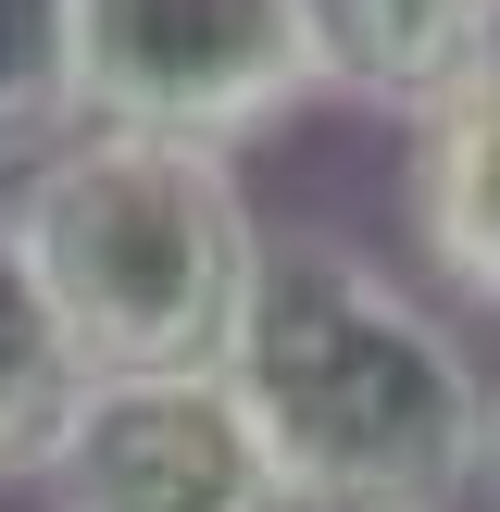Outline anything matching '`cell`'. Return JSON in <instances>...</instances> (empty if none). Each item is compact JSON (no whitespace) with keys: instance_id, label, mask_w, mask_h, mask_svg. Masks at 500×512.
Masks as SVG:
<instances>
[{"instance_id":"obj_1","label":"cell","mask_w":500,"mask_h":512,"mask_svg":"<svg viewBox=\"0 0 500 512\" xmlns=\"http://www.w3.org/2000/svg\"><path fill=\"white\" fill-rule=\"evenodd\" d=\"M225 400L263 438L288 512H463L488 375L463 325L350 238H275L238 338Z\"/></svg>"},{"instance_id":"obj_2","label":"cell","mask_w":500,"mask_h":512,"mask_svg":"<svg viewBox=\"0 0 500 512\" xmlns=\"http://www.w3.org/2000/svg\"><path fill=\"white\" fill-rule=\"evenodd\" d=\"M0 213L75 375H213L275 250L238 188V150L150 138V125L63 138Z\"/></svg>"},{"instance_id":"obj_3","label":"cell","mask_w":500,"mask_h":512,"mask_svg":"<svg viewBox=\"0 0 500 512\" xmlns=\"http://www.w3.org/2000/svg\"><path fill=\"white\" fill-rule=\"evenodd\" d=\"M75 63L88 125H150L200 150H250L325 100L300 0H75Z\"/></svg>"},{"instance_id":"obj_4","label":"cell","mask_w":500,"mask_h":512,"mask_svg":"<svg viewBox=\"0 0 500 512\" xmlns=\"http://www.w3.org/2000/svg\"><path fill=\"white\" fill-rule=\"evenodd\" d=\"M25 488L38 512H288L225 375H88Z\"/></svg>"},{"instance_id":"obj_5","label":"cell","mask_w":500,"mask_h":512,"mask_svg":"<svg viewBox=\"0 0 500 512\" xmlns=\"http://www.w3.org/2000/svg\"><path fill=\"white\" fill-rule=\"evenodd\" d=\"M300 38H313L325 100L413 125L500 63V0H300Z\"/></svg>"},{"instance_id":"obj_6","label":"cell","mask_w":500,"mask_h":512,"mask_svg":"<svg viewBox=\"0 0 500 512\" xmlns=\"http://www.w3.org/2000/svg\"><path fill=\"white\" fill-rule=\"evenodd\" d=\"M400 225L463 313H500V63L400 125Z\"/></svg>"},{"instance_id":"obj_7","label":"cell","mask_w":500,"mask_h":512,"mask_svg":"<svg viewBox=\"0 0 500 512\" xmlns=\"http://www.w3.org/2000/svg\"><path fill=\"white\" fill-rule=\"evenodd\" d=\"M88 138V63H75V0H0V200Z\"/></svg>"},{"instance_id":"obj_8","label":"cell","mask_w":500,"mask_h":512,"mask_svg":"<svg viewBox=\"0 0 500 512\" xmlns=\"http://www.w3.org/2000/svg\"><path fill=\"white\" fill-rule=\"evenodd\" d=\"M75 388H88V375H75L63 325H50L38 275H25V238H13V213H0V488H25V475L50 463Z\"/></svg>"},{"instance_id":"obj_9","label":"cell","mask_w":500,"mask_h":512,"mask_svg":"<svg viewBox=\"0 0 500 512\" xmlns=\"http://www.w3.org/2000/svg\"><path fill=\"white\" fill-rule=\"evenodd\" d=\"M463 512H500V375H488V438H475V500Z\"/></svg>"}]
</instances>
